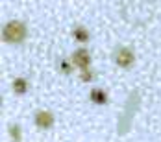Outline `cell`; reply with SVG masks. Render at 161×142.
Listing matches in <instances>:
<instances>
[{"label":"cell","mask_w":161,"mask_h":142,"mask_svg":"<svg viewBox=\"0 0 161 142\" xmlns=\"http://www.w3.org/2000/svg\"><path fill=\"white\" fill-rule=\"evenodd\" d=\"M137 107H139V94L137 92H131L126 102V107L122 111V114L119 116V126H117V133L119 135H126L131 127V122H133V116L137 113Z\"/></svg>","instance_id":"obj_1"},{"label":"cell","mask_w":161,"mask_h":142,"mask_svg":"<svg viewBox=\"0 0 161 142\" xmlns=\"http://www.w3.org/2000/svg\"><path fill=\"white\" fill-rule=\"evenodd\" d=\"M2 39L9 45H19L26 39V24L20 20H9L4 30H2Z\"/></svg>","instance_id":"obj_2"},{"label":"cell","mask_w":161,"mask_h":142,"mask_svg":"<svg viewBox=\"0 0 161 142\" xmlns=\"http://www.w3.org/2000/svg\"><path fill=\"white\" fill-rule=\"evenodd\" d=\"M115 63H117V66H120V68H130L131 65L135 63V54L126 46L117 48L115 50Z\"/></svg>","instance_id":"obj_3"},{"label":"cell","mask_w":161,"mask_h":142,"mask_svg":"<svg viewBox=\"0 0 161 142\" xmlns=\"http://www.w3.org/2000/svg\"><path fill=\"white\" fill-rule=\"evenodd\" d=\"M72 63H74L76 68H80V70L89 68V66H91V54H89L85 48L76 50V52L72 54Z\"/></svg>","instance_id":"obj_4"},{"label":"cell","mask_w":161,"mask_h":142,"mask_svg":"<svg viewBox=\"0 0 161 142\" xmlns=\"http://www.w3.org/2000/svg\"><path fill=\"white\" fill-rule=\"evenodd\" d=\"M35 126L39 129H50L54 126V114L50 111H39L35 114Z\"/></svg>","instance_id":"obj_5"},{"label":"cell","mask_w":161,"mask_h":142,"mask_svg":"<svg viewBox=\"0 0 161 142\" xmlns=\"http://www.w3.org/2000/svg\"><path fill=\"white\" fill-rule=\"evenodd\" d=\"M89 100H91L93 103H97V105H104V103H108V94H106V91H102V89H93V91L89 92Z\"/></svg>","instance_id":"obj_6"},{"label":"cell","mask_w":161,"mask_h":142,"mask_svg":"<svg viewBox=\"0 0 161 142\" xmlns=\"http://www.w3.org/2000/svg\"><path fill=\"white\" fill-rule=\"evenodd\" d=\"M72 37L76 39V41H80V43H87L89 41V30L87 28H83V26H76L74 30H72Z\"/></svg>","instance_id":"obj_7"},{"label":"cell","mask_w":161,"mask_h":142,"mask_svg":"<svg viewBox=\"0 0 161 142\" xmlns=\"http://www.w3.org/2000/svg\"><path fill=\"white\" fill-rule=\"evenodd\" d=\"M13 91H15V94H19V96L26 94V91H28V81L24 78H17L15 81H13Z\"/></svg>","instance_id":"obj_8"},{"label":"cell","mask_w":161,"mask_h":142,"mask_svg":"<svg viewBox=\"0 0 161 142\" xmlns=\"http://www.w3.org/2000/svg\"><path fill=\"white\" fill-rule=\"evenodd\" d=\"M9 137H11L13 140H20V139H22V131H20V127L17 126V124H11V126H9Z\"/></svg>","instance_id":"obj_9"},{"label":"cell","mask_w":161,"mask_h":142,"mask_svg":"<svg viewBox=\"0 0 161 142\" xmlns=\"http://www.w3.org/2000/svg\"><path fill=\"white\" fill-rule=\"evenodd\" d=\"M80 79L81 81H93V79H95V72H93L91 68H85V70H81Z\"/></svg>","instance_id":"obj_10"},{"label":"cell","mask_w":161,"mask_h":142,"mask_svg":"<svg viewBox=\"0 0 161 142\" xmlns=\"http://www.w3.org/2000/svg\"><path fill=\"white\" fill-rule=\"evenodd\" d=\"M59 70H61L63 74H70V72L74 70V63H69V61H61V63H59Z\"/></svg>","instance_id":"obj_11"}]
</instances>
